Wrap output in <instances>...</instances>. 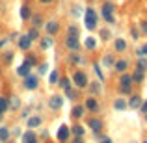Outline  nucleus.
Here are the masks:
<instances>
[{"instance_id":"obj_28","label":"nucleus","mask_w":147,"mask_h":143,"mask_svg":"<svg viewBox=\"0 0 147 143\" xmlns=\"http://www.w3.org/2000/svg\"><path fill=\"white\" fill-rule=\"evenodd\" d=\"M142 78H144V76H142V71H138L136 75H134V78H132V80H136V82H142Z\"/></svg>"},{"instance_id":"obj_31","label":"nucleus","mask_w":147,"mask_h":143,"mask_svg":"<svg viewBox=\"0 0 147 143\" xmlns=\"http://www.w3.org/2000/svg\"><path fill=\"white\" fill-rule=\"evenodd\" d=\"M47 69H49V67H47V63H43V65L39 67V71H41V73H47Z\"/></svg>"},{"instance_id":"obj_35","label":"nucleus","mask_w":147,"mask_h":143,"mask_svg":"<svg viewBox=\"0 0 147 143\" xmlns=\"http://www.w3.org/2000/svg\"><path fill=\"white\" fill-rule=\"evenodd\" d=\"M73 143H84V141H82V138H75V141H73Z\"/></svg>"},{"instance_id":"obj_14","label":"nucleus","mask_w":147,"mask_h":143,"mask_svg":"<svg viewBox=\"0 0 147 143\" xmlns=\"http://www.w3.org/2000/svg\"><path fill=\"white\" fill-rule=\"evenodd\" d=\"M28 65H30V61H26L24 65H21V67L17 69V73H19V75H22V76H24V75H28Z\"/></svg>"},{"instance_id":"obj_26","label":"nucleus","mask_w":147,"mask_h":143,"mask_svg":"<svg viewBox=\"0 0 147 143\" xmlns=\"http://www.w3.org/2000/svg\"><path fill=\"white\" fill-rule=\"evenodd\" d=\"M73 130H75V134H76L78 138H82V136H84V128H82V126H75Z\"/></svg>"},{"instance_id":"obj_18","label":"nucleus","mask_w":147,"mask_h":143,"mask_svg":"<svg viewBox=\"0 0 147 143\" xmlns=\"http://www.w3.org/2000/svg\"><path fill=\"white\" fill-rule=\"evenodd\" d=\"M142 104V99L140 97H132V99H130V108H138Z\"/></svg>"},{"instance_id":"obj_12","label":"nucleus","mask_w":147,"mask_h":143,"mask_svg":"<svg viewBox=\"0 0 147 143\" xmlns=\"http://www.w3.org/2000/svg\"><path fill=\"white\" fill-rule=\"evenodd\" d=\"M7 138H9V130H7L6 126H2V128H0V141H6Z\"/></svg>"},{"instance_id":"obj_7","label":"nucleus","mask_w":147,"mask_h":143,"mask_svg":"<svg viewBox=\"0 0 147 143\" xmlns=\"http://www.w3.org/2000/svg\"><path fill=\"white\" fill-rule=\"evenodd\" d=\"M24 86L28 87V89H36V87H37V78H36V76H28L26 82H24Z\"/></svg>"},{"instance_id":"obj_13","label":"nucleus","mask_w":147,"mask_h":143,"mask_svg":"<svg viewBox=\"0 0 147 143\" xmlns=\"http://www.w3.org/2000/svg\"><path fill=\"white\" fill-rule=\"evenodd\" d=\"M39 125H41V119L39 117H32L28 121V126H30V128H36V126H39Z\"/></svg>"},{"instance_id":"obj_4","label":"nucleus","mask_w":147,"mask_h":143,"mask_svg":"<svg viewBox=\"0 0 147 143\" xmlns=\"http://www.w3.org/2000/svg\"><path fill=\"white\" fill-rule=\"evenodd\" d=\"M130 86H132V76L123 75L121 76V91H123V93H129V91H130Z\"/></svg>"},{"instance_id":"obj_36","label":"nucleus","mask_w":147,"mask_h":143,"mask_svg":"<svg viewBox=\"0 0 147 143\" xmlns=\"http://www.w3.org/2000/svg\"><path fill=\"white\" fill-rule=\"evenodd\" d=\"M142 111H144V113H147V102L144 104V106H142Z\"/></svg>"},{"instance_id":"obj_8","label":"nucleus","mask_w":147,"mask_h":143,"mask_svg":"<svg viewBox=\"0 0 147 143\" xmlns=\"http://www.w3.org/2000/svg\"><path fill=\"white\" fill-rule=\"evenodd\" d=\"M90 126L95 130V132H100V128H102V123H100L99 119H90Z\"/></svg>"},{"instance_id":"obj_1","label":"nucleus","mask_w":147,"mask_h":143,"mask_svg":"<svg viewBox=\"0 0 147 143\" xmlns=\"http://www.w3.org/2000/svg\"><path fill=\"white\" fill-rule=\"evenodd\" d=\"M86 26L88 28H95V26H97V15H95L93 9L86 11Z\"/></svg>"},{"instance_id":"obj_33","label":"nucleus","mask_w":147,"mask_h":143,"mask_svg":"<svg viewBox=\"0 0 147 143\" xmlns=\"http://www.w3.org/2000/svg\"><path fill=\"white\" fill-rule=\"evenodd\" d=\"M47 47H50V39H47V41H43V48H47Z\"/></svg>"},{"instance_id":"obj_2","label":"nucleus","mask_w":147,"mask_h":143,"mask_svg":"<svg viewBox=\"0 0 147 143\" xmlns=\"http://www.w3.org/2000/svg\"><path fill=\"white\" fill-rule=\"evenodd\" d=\"M112 9H114V4L112 2H106L102 6V15H104V19H106L108 22H114V15H112Z\"/></svg>"},{"instance_id":"obj_19","label":"nucleus","mask_w":147,"mask_h":143,"mask_svg":"<svg viewBox=\"0 0 147 143\" xmlns=\"http://www.w3.org/2000/svg\"><path fill=\"white\" fill-rule=\"evenodd\" d=\"M127 65H129V63H127V61H117V63H115V69H117V71H125V69H127Z\"/></svg>"},{"instance_id":"obj_23","label":"nucleus","mask_w":147,"mask_h":143,"mask_svg":"<svg viewBox=\"0 0 147 143\" xmlns=\"http://www.w3.org/2000/svg\"><path fill=\"white\" fill-rule=\"evenodd\" d=\"M78 36V30H76V26H69V37H76Z\"/></svg>"},{"instance_id":"obj_6","label":"nucleus","mask_w":147,"mask_h":143,"mask_svg":"<svg viewBox=\"0 0 147 143\" xmlns=\"http://www.w3.org/2000/svg\"><path fill=\"white\" fill-rule=\"evenodd\" d=\"M22 143H37V140H36V136H34L32 130H28V132L22 136Z\"/></svg>"},{"instance_id":"obj_5","label":"nucleus","mask_w":147,"mask_h":143,"mask_svg":"<svg viewBox=\"0 0 147 143\" xmlns=\"http://www.w3.org/2000/svg\"><path fill=\"white\" fill-rule=\"evenodd\" d=\"M67 138H69V128H67V126H60V130H58V140L65 141Z\"/></svg>"},{"instance_id":"obj_32","label":"nucleus","mask_w":147,"mask_h":143,"mask_svg":"<svg viewBox=\"0 0 147 143\" xmlns=\"http://www.w3.org/2000/svg\"><path fill=\"white\" fill-rule=\"evenodd\" d=\"M34 22H36V26H41V19L39 17H34Z\"/></svg>"},{"instance_id":"obj_22","label":"nucleus","mask_w":147,"mask_h":143,"mask_svg":"<svg viewBox=\"0 0 147 143\" xmlns=\"http://www.w3.org/2000/svg\"><path fill=\"white\" fill-rule=\"evenodd\" d=\"M125 47H127V43L123 39H117V41H115V48H117V50H125Z\"/></svg>"},{"instance_id":"obj_3","label":"nucleus","mask_w":147,"mask_h":143,"mask_svg":"<svg viewBox=\"0 0 147 143\" xmlns=\"http://www.w3.org/2000/svg\"><path fill=\"white\" fill-rule=\"evenodd\" d=\"M73 82L76 84V86L78 87H86L88 86V78H86V75H84V73H75V76H73Z\"/></svg>"},{"instance_id":"obj_30","label":"nucleus","mask_w":147,"mask_h":143,"mask_svg":"<svg viewBox=\"0 0 147 143\" xmlns=\"http://www.w3.org/2000/svg\"><path fill=\"white\" fill-rule=\"evenodd\" d=\"M56 80H58V73H56V71H54V73H52V75H50V82H52V84H54V82H56Z\"/></svg>"},{"instance_id":"obj_15","label":"nucleus","mask_w":147,"mask_h":143,"mask_svg":"<svg viewBox=\"0 0 147 143\" xmlns=\"http://www.w3.org/2000/svg\"><path fill=\"white\" fill-rule=\"evenodd\" d=\"M47 30H49V34H56L58 32V22H49V24H47Z\"/></svg>"},{"instance_id":"obj_25","label":"nucleus","mask_w":147,"mask_h":143,"mask_svg":"<svg viewBox=\"0 0 147 143\" xmlns=\"http://www.w3.org/2000/svg\"><path fill=\"white\" fill-rule=\"evenodd\" d=\"M86 47H88V48H95V39H93V37H88Z\"/></svg>"},{"instance_id":"obj_29","label":"nucleus","mask_w":147,"mask_h":143,"mask_svg":"<svg viewBox=\"0 0 147 143\" xmlns=\"http://www.w3.org/2000/svg\"><path fill=\"white\" fill-rule=\"evenodd\" d=\"M28 37H30V39H36V37H37V30H30Z\"/></svg>"},{"instance_id":"obj_16","label":"nucleus","mask_w":147,"mask_h":143,"mask_svg":"<svg viewBox=\"0 0 147 143\" xmlns=\"http://www.w3.org/2000/svg\"><path fill=\"white\" fill-rule=\"evenodd\" d=\"M86 108H90V110H97V100H95V99H88L86 100Z\"/></svg>"},{"instance_id":"obj_17","label":"nucleus","mask_w":147,"mask_h":143,"mask_svg":"<svg viewBox=\"0 0 147 143\" xmlns=\"http://www.w3.org/2000/svg\"><path fill=\"white\" fill-rule=\"evenodd\" d=\"M6 110H7V99L0 97V113H4Z\"/></svg>"},{"instance_id":"obj_40","label":"nucleus","mask_w":147,"mask_h":143,"mask_svg":"<svg viewBox=\"0 0 147 143\" xmlns=\"http://www.w3.org/2000/svg\"><path fill=\"white\" fill-rule=\"evenodd\" d=\"M2 45H4V41H0V47H2Z\"/></svg>"},{"instance_id":"obj_34","label":"nucleus","mask_w":147,"mask_h":143,"mask_svg":"<svg viewBox=\"0 0 147 143\" xmlns=\"http://www.w3.org/2000/svg\"><path fill=\"white\" fill-rule=\"evenodd\" d=\"M140 54H147V45H144V47H142V50H140Z\"/></svg>"},{"instance_id":"obj_11","label":"nucleus","mask_w":147,"mask_h":143,"mask_svg":"<svg viewBox=\"0 0 147 143\" xmlns=\"http://www.w3.org/2000/svg\"><path fill=\"white\" fill-rule=\"evenodd\" d=\"M61 102H63L61 97H52V99H50V106L52 108H61Z\"/></svg>"},{"instance_id":"obj_39","label":"nucleus","mask_w":147,"mask_h":143,"mask_svg":"<svg viewBox=\"0 0 147 143\" xmlns=\"http://www.w3.org/2000/svg\"><path fill=\"white\" fill-rule=\"evenodd\" d=\"M102 143H110V140H104V141H102Z\"/></svg>"},{"instance_id":"obj_10","label":"nucleus","mask_w":147,"mask_h":143,"mask_svg":"<svg viewBox=\"0 0 147 143\" xmlns=\"http://www.w3.org/2000/svg\"><path fill=\"white\" fill-rule=\"evenodd\" d=\"M67 47L71 48V50L78 48V41H76V37H67Z\"/></svg>"},{"instance_id":"obj_38","label":"nucleus","mask_w":147,"mask_h":143,"mask_svg":"<svg viewBox=\"0 0 147 143\" xmlns=\"http://www.w3.org/2000/svg\"><path fill=\"white\" fill-rule=\"evenodd\" d=\"M41 2H43V4H47V2H52V0H41Z\"/></svg>"},{"instance_id":"obj_37","label":"nucleus","mask_w":147,"mask_h":143,"mask_svg":"<svg viewBox=\"0 0 147 143\" xmlns=\"http://www.w3.org/2000/svg\"><path fill=\"white\" fill-rule=\"evenodd\" d=\"M144 30H145V32H147V22H144Z\"/></svg>"},{"instance_id":"obj_41","label":"nucleus","mask_w":147,"mask_h":143,"mask_svg":"<svg viewBox=\"0 0 147 143\" xmlns=\"http://www.w3.org/2000/svg\"><path fill=\"white\" fill-rule=\"evenodd\" d=\"M144 143H147V141H144Z\"/></svg>"},{"instance_id":"obj_24","label":"nucleus","mask_w":147,"mask_h":143,"mask_svg":"<svg viewBox=\"0 0 147 143\" xmlns=\"http://www.w3.org/2000/svg\"><path fill=\"white\" fill-rule=\"evenodd\" d=\"M61 86H63V89H65V91H71V84H69V80H67V78L61 80Z\"/></svg>"},{"instance_id":"obj_21","label":"nucleus","mask_w":147,"mask_h":143,"mask_svg":"<svg viewBox=\"0 0 147 143\" xmlns=\"http://www.w3.org/2000/svg\"><path fill=\"white\" fill-rule=\"evenodd\" d=\"M21 15H22V19H30V7L24 6V7L21 9Z\"/></svg>"},{"instance_id":"obj_20","label":"nucleus","mask_w":147,"mask_h":143,"mask_svg":"<svg viewBox=\"0 0 147 143\" xmlns=\"http://www.w3.org/2000/svg\"><path fill=\"white\" fill-rule=\"evenodd\" d=\"M73 115H75V117H80V115H84V108H82V106H76L75 110H73Z\"/></svg>"},{"instance_id":"obj_9","label":"nucleus","mask_w":147,"mask_h":143,"mask_svg":"<svg viewBox=\"0 0 147 143\" xmlns=\"http://www.w3.org/2000/svg\"><path fill=\"white\" fill-rule=\"evenodd\" d=\"M30 45H32V39H30V37L28 36H26V37H22V39L21 41H19V47H21V48H30Z\"/></svg>"},{"instance_id":"obj_27","label":"nucleus","mask_w":147,"mask_h":143,"mask_svg":"<svg viewBox=\"0 0 147 143\" xmlns=\"http://www.w3.org/2000/svg\"><path fill=\"white\" fill-rule=\"evenodd\" d=\"M125 106H127L125 100H115V108H117V110H123Z\"/></svg>"}]
</instances>
